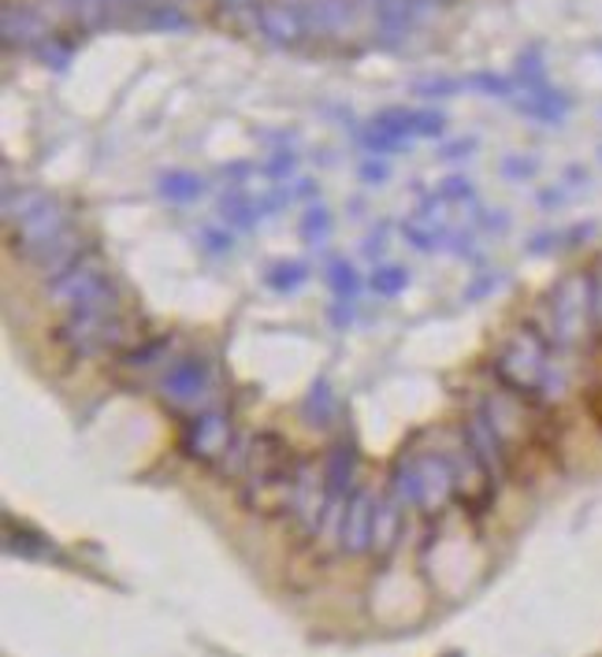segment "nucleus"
Here are the masks:
<instances>
[{
  "instance_id": "6",
  "label": "nucleus",
  "mask_w": 602,
  "mask_h": 657,
  "mask_svg": "<svg viewBox=\"0 0 602 657\" xmlns=\"http://www.w3.org/2000/svg\"><path fill=\"white\" fill-rule=\"evenodd\" d=\"M287 516H290V527L302 538H316L331 516H339V509L331 505V494H327L324 464L316 469L313 458H302L298 464V483H294V502Z\"/></svg>"
},
{
  "instance_id": "5",
  "label": "nucleus",
  "mask_w": 602,
  "mask_h": 657,
  "mask_svg": "<svg viewBox=\"0 0 602 657\" xmlns=\"http://www.w3.org/2000/svg\"><path fill=\"white\" fill-rule=\"evenodd\" d=\"M57 342L75 357L115 353L131 342V327L115 312H68V320L57 327Z\"/></svg>"
},
{
  "instance_id": "30",
  "label": "nucleus",
  "mask_w": 602,
  "mask_h": 657,
  "mask_svg": "<svg viewBox=\"0 0 602 657\" xmlns=\"http://www.w3.org/2000/svg\"><path fill=\"white\" fill-rule=\"evenodd\" d=\"M220 4H224V8H235V12H238V8H249L253 0H220Z\"/></svg>"
},
{
  "instance_id": "33",
  "label": "nucleus",
  "mask_w": 602,
  "mask_h": 657,
  "mask_svg": "<svg viewBox=\"0 0 602 657\" xmlns=\"http://www.w3.org/2000/svg\"><path fill=\"white\" fill-rule=\"evenodd\" d=\"M156 4H164V0H156Z\"/></svg>"
},
{
  "instance_id": "32",
  "label": "nucleus",
  "mask_w": 602,
  "mask_h": 657,
  "mask_svg": "<svg viewBox=\"0 0 602 657\" xmlns=\"http://www.w3.org/2000/svg\"><path fill=\"white\" fill-rule=\"evenodd\" d=\"M447 657H461V654H447Z\"/></svg>"
},
{
  "instance_id": "19",
  "label": "nucleus",
  "mask_w": 602,
  "mask_h": 657,
  "mask_svg": "<svg viewBox=\"0 0 602 657\" xmlns=\"http://www.w3.org/2000/svg\"><path fill=\"white\" fill-rule=\"evenodd\" d=\"M327 283H331L339 301H357V294H361V275H357L350 260H335L331 268H327Z\"/></svg>"
},
{
  "instance_id": "29",
  "label": "nucleus",
  "mask_w": 602,
  "mask_h": 657,
  "mask_svg": "<svg viewBox=\"0 0 602 657\" xmlns=\"http://www.w3.org/2000/svg\"><path fill=\"white\" fill-rule=\"evenodd\" d=\"M205 242L213 253H231V235H220V230H205Z\"/></svg>"
},
{
  "instance_id": "4",
  "label": "nucleus",
  "mask_w": 602,
  "mask_h": 657,
  "mask_svg": "<svg viewBox=\"0 0 602 657\" xmlns=\"http://www.w3.org/2000/svg\"><path fill=\"white\" fill-rule=\"evenodd\" d=\"M595 316V283L588 271H569L551 290V331L558 346H577Z\"/></svg>"
},
{
  "instance_id": "26",
  "label": "nucleus",
  "mask_w": 602,
  "mask_h": 657,
  "mask_svg": "<svg viewBox=\"0 0 602 657\" xmlns=\"http://www.w3.org/2000/svg\"><path fill=\"white\" fill-rule=\"evenodd\" d=\"M145 23L156 27V30H183L186 27V16L178 12L175 4H150V16H145Z\"/></svg>"
},
{
  "instance_id": "23",
  "label": "nucleus",
  "mask_w": 602,
  "mask_h": 657,
  "mask_svg": "<svg viewBox=\"0 0 602 657\" xmlns=\"http://www.w3.org/2000/svg\"><path fill=\"white\" fill-rule=\"evenodd\" d=\"M305 279H309V268H305L302 260H279V264H272V268H268V286H272V290H279V294L298 290Z\"/></svg>"
},
{
  "instance_id": "25",
  "label": "nucleus",
  "mask_w": 602,
  "mask_h": 657,
  "mask_svg": "<svg viewBox=\"0 0 602 657\" xmlns=\"http://www.w3.org/2000/svg\"><path fill=\"white\" fill-rule=\"evenodd\" d=\"M224 219H231V224H238V227H253L257 224V205H249L246 197H238V194H231L224 197Z\"/></svg>"
},
{
  "instance_id": "2",
  "label": "nucleus",
  "mask_w": 602,
  "mask_h": 657,
  "mask_svg": "<svg viewBox=\"0 0 602 657\" xmlns=\"http://www.w3.org/2000/svg\"><path fill=\"white\" fill-rule=\"evenodd\" d=\"M494 376L517 398L547 394V387H551V346H547V338L532 327L513 331L494 357Z\"/></svg>"
},
{
  "instance_id": "22",
  "label": "nucleus",
  "mask_w": 602,
  "mask_h": 657,
  "mask_svg": "<svg viewBox=\"0 0 602 657\" xmlns=\"http://www.w3.org/2000/svg\"><path fill=\"white\" fill-rule=\"evenodd\" d=\"M8 550H12V554H19V557H52V543H49V538L27 532V527H19V532H16L12 521H8Z\"/></svg>"
},
{
  "instance_id": "10",
  "label": "nucleus",
  "mask_w": 602,
  "mask_h": 657,
  "mask_svg": "<svg viewBox=\"0 0 602 657\" xmlns=\"http://www.w3.org/2000/svg\"><path fill=\"white\" fill-rule=\"evenodd\" d=\"M161 390L172 406L194 409L208 398V390H213V372H208V365L201 357H178L164 372Z\"/></svg>"
},
{
  "instance_id": "20",
  "label": "nucleus",
  "mask_w": 602,
  "mask_h": 657,
  "mask_svg": "<svg viewBox=\"0 0 602 657\" xmlns=\"http://www.w3.org/2000/svg\"><path fill=\"white\" fill-rule=\"evenodd\" d=\"M368 286L379 294V298H398L409 286V271L401 264H379V268L368 275Z\"/></svg>"
},
{
  "instance_id": "21",
  "label": "nucleus",
  "mask_w": 602,
  "mask_h": 657,
  "mask_svg": "<svg viewBox=\"0 0 602 657\" xmlns=\"http://www.w3.org/2000/svg\"><path fill=\"white\" fill-rule=\"evenodd\" d=\"M201 189H205V183H201V175H194V172L161 175V194L167 201H194V197H201Z\"/></svg>"
},
{
  "instance_id": "15",
  "label": "nucleus",
  "mask_w": 602,
  "mask_h": 657,
  "mask_svg": "<svg viewBox=\"0 0 602 657\" xmlns=\"http://www.w3.org/2000/svg\"><path fill=\"white\" fill-rule=\"evenodd\" d=\"M0 19H4V45L8 49H16V45L23 49V45H34V41L52 38L45 12H38V8H30V4H16V0H8Z\"/></svg>"
},
{
  "instance_id": "9",
  "label": "nucleus",
  "mask_w": 602,
  "mask_h": 657,
  "mask_svg": "<svg viewBox=\"0 0 602 657\" xmlns=\"http://www.w3.org/2000/svg\"><path fill=\"white\" fill-rule=\"evenodd\" d=\"M417 472H420V513L439 516L453 497H458V469L442 453H417Z\"/></svg>"
},
{
  "instance_id": "7",
  "label": "nucleus",
  "mask_w": 602,
  "mask_h": 657,
  "mask_svg": "<svg viewBox=\"0 0 602 657\" xmlns=\"http://www.w3.org/2000/svg\"><path fill=\"white\" fill-rule=\"evenodd\" d=\"M4 227H8V246H12L19 257H27V260H38L41 253L52 246V242L71 230L68 227V212H63L49 194H45V201H41L34 212H27L23 219L4 224Z\"/></svg>"
},
{
  "instance_id": "18",
  "label": "nucleus",
  "mask_w": 602,
  "mask_h": 657,
  "mask_svg": "<svg viewBox=\"0 0 602 657\" xmlns=\"http://www.w3.org/2000/svg\"><path fill=\"white\" fill-rule=\"evenodd\" d=\"M390 497H398L401 505H420V472H417V453L398 458L390 469Z\"/></svg>"
},
{
  "instance_id": "16",
  "label": "nucleus",
  "mask_w": 602,
  "mask_h": 657,
  "mask_svg": "<svg viewBox=\"0 0 602 657\" xmlns=\"http://www.w3.org/2000/svg\"><path fill=\"white\" fill-rule=\"evenodd\" d=\"M401 505L398 497H379L376 502V513H373V554L376 557H387L390 550L398 546V538H401Z\"/></svg>"
},
{
  "instance_id": "11",
  "label": "nucleus",
  "mask_w": 602,
  "mask_h": 657,
  "mask_svg": "<svg viewBox=\"0 0 602 657\" xmlns=\"http://www.w3.org/2000/svg\"><path fill=\"white\" fill-rule=\"evenodd\" d=\"M373 513H376V497L368 491H357L346 497L343 513H339V550L343 554H365L373 546Z\"/></svg>"
},
{
  "instance_id": "17",
  "label": "nucleus",
  "mask_w": 602,
  "mask_h": 657,
  "mask_svg": "<svg viewBox=\"0 0 602 657\" xmlns=\"http://www.w3.org/2000/svg\"><path fill=\"white\" fill-rule=\"evenodd\" d=\"M335 412H339V398H335V390L327 379H316L309 387V394L302 398V417L305 423H313V428H327V423L335 420Z\"/></svg>"
},
{
  "instance_id": "14",
  "label": "nucleus",
  "mask_w": 602,
  "mask_h": 657,
  "mask_svg": "<svg viewBox=\"0 0 602 657\" xmlns=\"http://www.w3.org/2000/svg\"><path fill=\"white\" fill-rule=\"evenodd\" d=\"M354 475H357V446L354 442H335L324 458V480H327V494H331V505L339 509V513H343L346 497L357 491Z\"/></svg>"
},
{
  "instance_id": "8",
  "label": "nucleus",
  "mask_w": 602,
  "mask_h": 657,
  "mask_svg": "<svg viewBox=\"0 0 602 657\" xmlns=\"http://www.w3.org/2000/svg\"><path fill=\"white\" fill-rule=\"evenodd\" d=\"M238 434L231 428V417L224 409H197L194 417L183 423V450L186 458H194L201 464H216L224 461V453L231 450Z\"/></svg>"
},
{
  "instance_id": "12",
  "label": "nucleus",
  "mask_w": 602,
  "mask_h": 657,
  "mask_svg": "<svg viewBox=\"0 0 602 657\" xmlns=\"http://www.w3.org/2000/svg\"><path fill=\"white\" fill-rule=\"evenodd\" d=\"M465 446H469V453L477 458L483 469H488L491 475H510V461H506V446H502V439H499V431L491 428V420H488V412L477 409L469 420H465Z\"/></svg>"
},
{
  "instance_id": "3",
  "label": "nucleus",
  "mask_w": 602,
  "mask_h": 657,
  "mask_svg": "<svg viewBox=\"0 0 602 657\" xmlns=\"http://www.w3.org/2000/svg\"><path fill=\"white\" fill-rule=\"evenodd\" d=\"M49 294L68 312H115L120 294L112 286V275L98 253H82L75 264H68L49 279Z\"/></svg>"
},
{
  "instance_id": "28",
  "label": "nucleus",
  "mask_w": 602,
  "mask_h": 657,
  "mask_svg": "<svg viewBox=\"0 0 602 657\" xmlns=\"http://www.w3.org/2000/svg\"><path fill=\"white\" fill-rule=\"evenodd\" d=\"M387 175H390V172H387V164H376V161H368V164L361 167V178H365V183H373V186L384 183Z\"/></svg>"
},
{
  "instance_id": "24",
  "label": "nucleus",
  "mask_w": 602,
  "mask_h": 657,
  "mask_svg": "<svg viewBox=\"0 0 602 657\" xmlns=\"http://www.w3.org/2000/svg\"><path fill=\"white\" fill-rule=\"evenodd\" d=\"M327 235H331V212L327 208H309L302 219V238L309 242V246H324Z\"/></svg>"
},
{
  "instance_id": "13",
  "label": "nucleus",
  "mask_w": 602,
  "mask_h": 657,
  "mask_svg": "<svg viewBox=\"0 0 602 657\" xmlns=\"http://www.w3.org/2000/svg\"><path fill=\"white\" fill-rule=\"evenodd\" d=\"M257 23L276 45H298V41L309 38L302 0H268V4H261Z\"/></svg>"
},
{
  "instance_id": "31",
  "label": "nucleus",
  "mask_w": 602,
  "mask_h": 657,
  "mask_svg": "<svg viewBox=\"0 0 602 657\" xmlns=\"http://www.w3.org/2000/svg\"><path fill=\"white\" fill-rule=\"evenodd\" d=\"M417 4H442V0H417Z\"/></svg>"
},
{
  "instance_id": "1",
  "label": "nucleus",
  "mask_w": 602,
  "mask_h": 657,
  "mask_svg": "<svg viewBox=\"0 0 602 657\" xmlns=\"http://www.w3.org/2000/svg\"><path fill=\"white\" fill-rule=\"evenodd\" d=\"M298 464L290 442L276 431L253 434V453L246 475L238 480V497L249 513L257 516H287L294 502V483H298Z\"/></svg>"
},
{
  "instance_id": "27",
  "label": "nucleus",
  "mask_w": 602,
  "mask_h": 657,
  "mask_svg": "<svg viewBox=\"0 0 602 657\" xmlns=\"http://www.w3.org/2000/svg\"><path fill=\"white\" fill-rule=\"evenodd\" d=\"M164 349H167V338H156V342H150L145 349H134V353L126 357V360H131L134 368H145V365H153V357L164 353Z\"/></svg>"
}]
</instances>
